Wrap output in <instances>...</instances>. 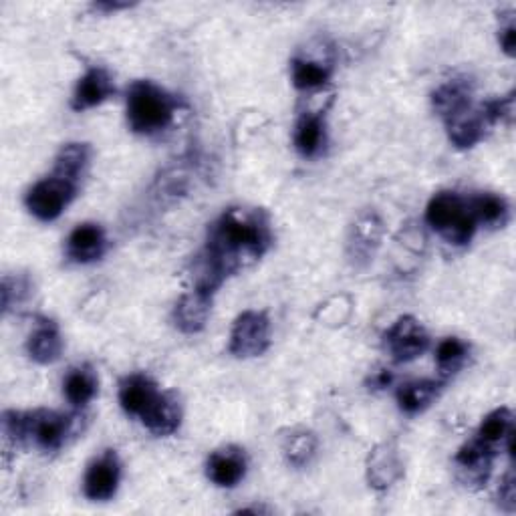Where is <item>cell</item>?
<instances>
[{
	"label": "cell",
	"mask_w": 516,
	"mask_h": 516,
	"mask_svg": "<svg viewBox=\"0 0 516 516\" xmlns=\"http://www.w3.org/2000/svg\"><path fill=\"white\" fill-rule=\"evenodd\" d=\"M434 109L442 119H450L472 107V83L468 79H454L440 85L432 95Z\"/></svg>",
	"instance_id": "cell-20"
},
{
	"label": "cell",
	"mask_w": 516,
	"mask_h": 516,
	"mask_svg": "<svg viewBox=\"0 0 516 516\" xmlns=\"http://www.w3.org/2000/svg\"><path fill=\"white\" fill-rule=\"evenodd\" d=\"M271 345V321L263 311H244L230 333V353L238 359L263 355Z\"/></svg>",
	"instance_id": "cell-5"
},
{
	"label": "cell",
	"mask_w": 516,
	"mask_h": 516,
	"mask_svg": "<svg viewBox=\"0 0 516 516\" xmlns=\"http://www.w3.org/2000/svg\"><path fill=\"white\" fill-rule=\"evenodd\" d=\"M129 5L125 3V5H121V3H99V5H95V9H99V11H119V9H127Z\"/></svg>",
	"instance_id": "cell-34"
},
{
	"label": "cell",
	"mask_w": 516,
	"mask_h": 516,
	"mask_svg": "<svg viewBox=\"0 0 516 516\" xmlns=\"http://www.w3.org/2000/svg\"><path fill=\"white\" fill-rule=\"evenodd\" d=\"M390 383H392V373L387 369H381L379 373H375L371 377V385L375 387V390H383V387H387Z\"/></svg>",
	"instance_id": "cell-33"
},
{
	"label": "cell",
	"mask_w": 516,
	"mask_h": 516,
	"mask_svg": "<svg viewBox=\"0 0 516 516\" xmlns=\"http://www.w3.org/2000/svg\"><path fill=\"white\" fill-rule=\"evenodd\" d=\"M512 434V412L508 408H498L482 420L476 432V440H480L492 452H498L508 444V440L514 438Z\"/></svg>",
	"instance_id": "cell-23"
},
{
	"label": "cell",
	"mask_w": 516,
	"mask_h": 516,
	"mask_svg": "<svg viewBox=\"0 0 516 516\" xmlns=\"http://www.w3.org/2000/svg\"><path fill=\"white\" fill-rule=\"evenodd\" d=\"M273 242L265 212L228 208L210 228L204 252L194 263V287L214 295L222 283L258 261Z\"/></svg>",
	"instance_id": "cell-1"
},
{
	"label": "cell",
	"mask_w": 516,
	"mask_h": 516,
	"mask_svg": "<svg viewBox=\"0 0 516 516\" xmlns=\"http://www.w3.org/2000/svg\"><path fill=\"white\" fill-rule=\"evenodd\" d=\"M25 428L27 440L45 452H55L65 444L71 432V420L57 412L35 410L25 414Z\"/></svg>",
	"instance_id": "cell-7"
},
{
	"label": "cell",
	"mask_w": 516,
	"mask_h": 516,
	"mask_svg": "<svg viewBox=\"0 0 516 516\" xmlns=\"http://www.w3.org/2000/svg\"><path fill=\"white\" fill-rule=\"evenodd\" d=\"M470 210L476 218V224L482 226H502L508 218V204L502 196H496L492 192H484L474 196L472 200H468Z\"/></svg>",
	"instance_id": "cell-25"
},
{
	"label": "cell",
	"mask_w": 516,
	"mask_h": 516,
	"mask_svg": "<svg viewBox=\"0 0 516 516\" xmlns=\"http://www.w3.org/2000/svg\"><path fill=\"white\" fill-rule=\"evenodd\" d=\"M315 450H317V440L313 434H307V432L289 438L285 446V454L293 466L309 464V460L315 456Z\"/></svg>",
	"instance_id": "cell-28"
},
{
	"label": "cell",
	"mask_w": 516,
	"mask_h": 516,
	"mask_svg": "<svg viewBox=\"0 0 516 516\" xmlns=\"http://www.w3.org/2000/svg\"><path fill=\"white\" fill-rule=\"evenodd\" d=\"M470 347L460 337H446L436 347V365L444 377L454 375L466 363Z\"/></svg>",
	"instance_id": "cell-27"
},
{
	"label": "cell",
	"mask_w": 516,
	"mask_h": 516,
	"mask_svg": "<svg viewBox=\"0 0 516 516\" xmlns=\"http://www.w3.org/2000/svg\"><path fill=\"white\" fill-rule=\"evenodd\" d=\"M442 392V381L436 379H416L410 383H404L398 394V406L408 416H418L426 412L440 396Z\"/></svg>",
	"instance_id": "cell-18"
},
{
	"label": "cell",
	"mask_w": 516,
	"mask_h": 516,
	"mask_svg": "<svg viewBox=\"0 0 516 516\" xmlns=\"http://www.w3.org/2000/svg\"><path fill=\"white\" fill-rule=\"evenodd\" d=\"M367 476L373 488L383 490L387 486H392L402 476V464H400L398 452L387 444L375 448L369 456Z\"/></svg>",
	"instance_id": "cell-21"
},
{
	"label": "cell",
	"mask_w": 516,
	"mask_h": 516,
	"mask_svg": "<svg viewBox=\"0 0 516 516\" xmlns=\"http://www.w3.org/2000/svg\"><path fill=\"white\" fill-rule=\"evenodd\" d=\"M295 150L303 158H317L327 144V125L321 113L307 111L299 117L293 134Z\"/></svg>",
	"instance_id": "cell-17"
},
{
	"label": "cell",
	"mask_w": 516,
	"mask_h": 516,
	"mask_svg": "<svg viewBox=\"0 0 516 516\" xmlns=\"http://www.w3.org/2000/svg\"><path fill=\"white\" fill-rule=\"evenodd\" d=\"M331 65L323 61H311V59H293L291 63V79L297 89L311 91L323 87L331 79Z\"/></svg>",
	"instance_id": "cell-24"
},
{
	"label": "cell",
	"mask_w": 516,
	"mask_h": 516,
	"mask_svg": "<svg viewBox=\"0 0 516 516\" xmlns=\"http://www.w3.org/2000/svg\"><path fill=\"white\" fill-rule=\"evenodd\" d=\"M158 396V385L144 373L127 375L119 385V404L127 416L142 418Z\"/></svg>",
	"instance_id": "cell-10"
},
{
	"label": "cell",
	"mask_w": 516,
	"mask_h": 516,
	"mask_svg": "<svg viewBox=\"0 0 516 516\" xmlns=\"http://www.w3.org/2000/svg\"><path fill=\"white\" fill-rule=\"evenodd\" d=\"M426 222L454 246L468 244L478 228L468 200L458 192H438L426 208Z\"/></svg>",
	"instance_id": "cell-3"
},
{
	"label": "cell",
	"mask_w": 516,
	"mask_h": 516,
	"mask_svg": "<svg viewBox=\"0 0 516 516\" xmlns=\"http://www.w3.org/2000/svg\"><path fill=\"white\" fill-rule=\"evenodd\" d=\"M498 39H500V45H502L504 53H506L508 57H512V55H514V47H516V27H514V21H512V19L508 21L506 27H500Z\"/></svg>",
	"instance_id": "cell-32"
},
{
	"label": "cell",
	"mask_w": 516,
	"mask_h": 516,
	"mask_svg": "<svg viewBox=\"0 0 516 516\" xmlns=\"http://www.w3.org/2000/svg\"><path fill=\"white\" fill-rule=\"evenodd\" d=\"M176 99L152 81H134L127 89V123L140 136H158L176 115Z\"/></svg>",
	"instance_id": "cell-2"
},
{
	"label": "cell",
	"mask_w": 516,
	"mask_h": 516,
	"mask_svg": "<svg viewBox=\"0 0 516 516\" xmlns=\"http://www.w3.org/2000/svg\"><path fill=\"white\" fill-rule=\"evenodd\" d=\"M97 390L99 379L95 371L87 365L71 369L63 381V394L67 402L75 408H85L97 396Z\"/></svg>",
	"instance_id": "cell-22"
},
{
	"label": "cell",
	"mask_w": 516,
	"mask_h": 516,
	"mask_svg": "<svg viewBox=\"0 0 516 516\" xmlns=\"http://www.w3.org/2000/svg\"><path fill=\"white\" fill-rule=\"evenodd\" d=\"M113 93H115V85L111 75L103 67H91L79 79L71 99V107L75 111H85L101 105L103 101L113 97Z\"/></svg>",
	"instance_id": "cell-11"
},
{
	"label": "cell",
	"mask_w": 516,
	"mask_h": 516,
	"mask_svg": "<svg viewBox=\"0 0 516 516\" xmlns=\"http://www.w3.org/2000/svg\"><path fill=\"white\" fill-rule=\"evenodd\" d=\"M89 164V146L87 144H67L59 150L55 158L53 172L65 176L73 182H79Z\"/></svg>",
	"instance_id": "cell-26"
},
{
	"label": "cell",
	"mask_w": 516,
	"mask_h": 516,
	"mask_svg": "<svg viewBox=\"0 0 516 516\" xmlns=\"http://www.w3.org/2000/svg\"><path fill=\"white\" fill-rule=\"evenodd\" d=\"M156 436H172L182 424V406L172 392H160L150 410L140 418Z\"/></svg>",
	"instance_id": "cell-16"
},
{
	"label": "cell",
	"mask_w": 516,
	"mask_h": 516,
	"mask_svg": "<svg viewBox=\"0 0 516 516\" xmlns=\"http://www.w3.org/2000/svg\"><path fill=\"white\" fill-rule=\"evenodd\" d=\"M77 186L79 182H73L65 176L59 174H51L43 180H39L27 194V208L29 212L43 220V222H51L57 220L63 210L71 204V200L77 194Z\"/></svg>",
	"instance_id": "cell-4"
},
{
	"label": "cell",
	"mask_w": 516,
	"mask_h": 516,
	"mask_svg": "<svg viewBox=\"0 0 516 516\" xmlns=\"http://www.w3.org/2000/svg\"><path fill=\"white\" fill-rule=\"evenodd\" d=\"M212 297L204 291L192 289L190 293H186L174 309V321L176 327L184 333H198L206 327V321L210 317V309H212Z\"/></svg>",
	"instance_id": "cell-15"
},
{
	"label": "cell",
	"mask_w": 516,
	"mask_h": 516,
	"mask_svg": "<svg viewBox=\"0 0 516 516\" xmlns=\"http://www.w3.org/2000/svg\"><path fill=\"white\" fill-rule=\"evenodd\" d=\"M385 349L390 351L394 361L408 363L418 359L430 347V335L424 325L410 315L400 317L390 329L385 331Z\"/></svg>",
	"instance_id": "cell-6"
},
{
	"label": "cell",
	"mask_w": 516,
	"mask_h": 516,
	"mask_svg": "<svg viewBox=\"0 0 516 516\" xmlns=\"http://www.w3.org/2000/svg\"><path fill=\"white\" fill-rule=\"evenodd\" d=\"M107 238L105 230L95 222H83L75 226L67 238V258L75 265H91L105 254Z\"/></svg>",
	"instance_id": "cell-9"
},
{
	"label": "cell",
	"mask_w": 516,
	"mask_h": 516,
	"mask_svg": "<svg viewBox=\"0 0 516 516\" xmlns=\"http://www.w3.org/2000/svg\"><path fill=\"white\" fill-rule=\"evenodd\" d=\"M482 113L490 125L494 123H512L514 119V93H508L506 97L490 99L482 105Z\"/></svg>",
	"instance_id": "cell-29"
},
{
	"label": "cell",
	"mask_w": 516,
	"mask_h": 516,
	"mask_svg": "<svg viewBox=\"0 0 516 516\" xmlns=\"http://www.w3.org/2000/svg\"><path fill=\"white\" fill-rule=\"evenodd\" d=\"M208 478L220 488L236 486L246 474V454L240 448L228 446L210 454L206 462Z\"/></svg>",
	"instance_id": "cell-12"
},
{
	"label": "cell",
	"mask_w": 516,
	"mask_h": 516,
	"mask_svg": "<svg viewBox=\"0 0 516 516\" xmlns=\"http://www.w3.org/2000/svg\"><path fill=\"white\" fill-rule=\"evenodd\" d=\"M31 293V283L25 277H5L3 279V307L11 311L13 307L21 305Z\"/></svg>",
	"instance_id": "cell-30"
},
{
	"label": "cell",
	"mask_w": 516,
	"mask_h": 516,
	"mask_svg": "<svg viewBox=\"0 0 516 516\" xmlns=\"http://www.w3.org/2000/svg\"><path fill=\"white\" fill-rule=\"evenodd\" d=\"M514 498H516V492H514V474L512 470L504 476L500 488H498V500H500V506L504 510H514Z\"/></svg>",
	"instance_id": "cell-31"
},
{
	"label": "cell",
	"mask_w": 516,
	"mask_h": 516,
	"mask_svg": "<svg viewBox=\"0 0 516 516\" xmlns=\"http://www.w3.org/2000/svg\"><path fill=\"white\" fill-rule=\"evenodd\" d=\"M494 456H496V452H492L480 440L474 438V440L466 442L456 454V466H458V472L462 474L464 482L476 484V486L486 484L490 470H492Z\"/></svg>",
	"instance_id": "cell-14"
},
{
	"label": "cell",
	"mask_w": 516,
	"mask_h": 516,
	"mask_svg": "<svg viewBox=\"0 0 516 516\" xmlns=\"http://www.w3.org/2000/svg\"><path fill=\"white\" fill-rule=\"evenodd\" d=\"M27 351L37 363H55L63 353V339L57 323L51 319H41L27 341Z\"/></svg>",
	"instance_id": "cell-19"
},
{
	"label": "cell",
	"mask_w": 516,
	"mask_h": 516,
	"mask_svg": "<svg viewBox=\"0 0 516 516\" xmlns=\"http://www.w3.org/2000/svg\"><path fill=\"white\" fill-rule=\"evenodd\" d=\"M444 123L450 142L460 150L474 148L484 138L486 127H490L482 113V107H468L466 111L446 119Z\"/></svg>",
	"instance_id": "cell-13"
},
{
	"label": "cell",
	"mask_w": 516,
	"mask_h": 516,
	"mask_svg": "<svg viewBox=\"0 0 516 516\" xmlns=\"http://www.w3.org/2000/svg\"><path fill=\"white\" fill-rule=\"evenodd\" d=\"M121 480V464L115 450H105L99 454L85 472L83 492L89 500L105 502L111 500L119 488Z\"/></svg>",
	"instance_id": "cell-8"
}]
</instances>
